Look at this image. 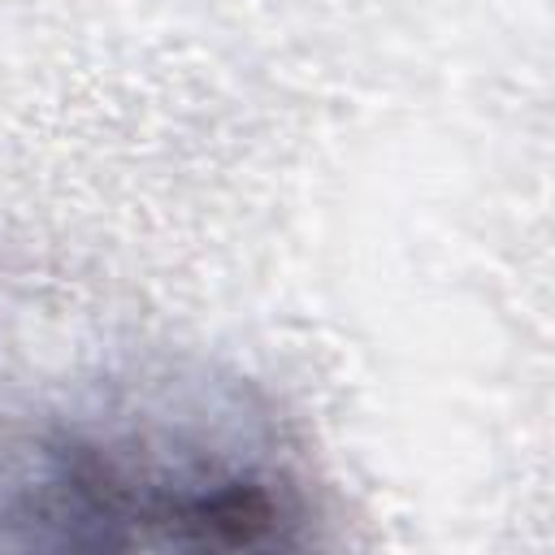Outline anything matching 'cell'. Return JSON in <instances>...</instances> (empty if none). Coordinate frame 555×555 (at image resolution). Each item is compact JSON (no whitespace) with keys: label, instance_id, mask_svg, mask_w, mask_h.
Returning a JSON list of instances; mask_svg holds the SVG:
<instances>
[{"label":"cell","instance_id":"1","mask_svg":"<svg viewBox=\"0 0 555 555\" xmlns=\"http://www.w3.org/2000/svg\"><path fill=\"white\" fill-rule=\"evenodd\" d=\"M317 520L295 438L243 382L126 369L0 416V546L278 551Z\"/></svg>","mask_w":555,"mask_h":555}]
</instances>
